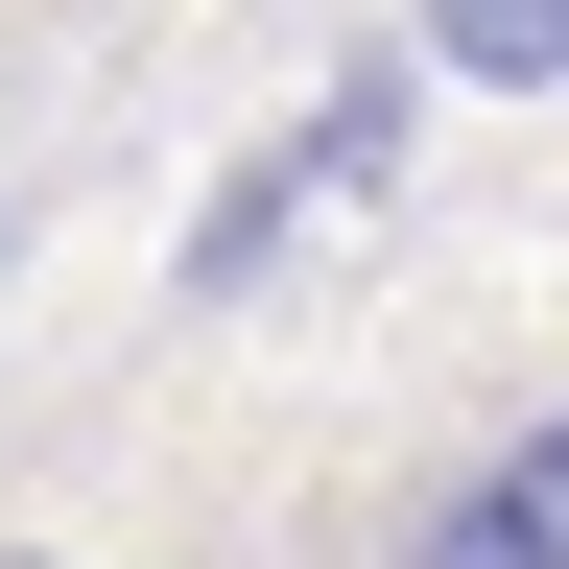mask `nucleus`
<instances>
[{"instance_id": "obj_1", "label": "nucleus", "mask_w": 569, "mask_h": 569, "mask_svg": "<svg viewBox=\"0 0 569 569\" xmlns=\"http://www.w3.org/2000/svg\"><path fill=\"white\" fill-rule=\"evenodd\" d=\"M427 71H475V96H546V71H569V0H427Z\"/></svg>"}, {"instance_id": "obj_2", "label": "nucleus", "mask_w": 569, "mask_h": 569, "mask_svg": "<svg viewBox=\"0 0 569 569\" xmlns=\"http://www.w3.org/2000/svg\"><path fill=\"white\" fill-rule=\"evenodd\" d=\"M475 475H498V522H522V546L569 569V403H522V427H498V451H475Z\"/></svg>"}, {"instance_id": "obj_3", "label": "nucleus", "mask_w": 569, "mask_h": 569, "mask_svg": "<svg viewBox=\"0 0 569 569\" xmlns=\"http://www.w3.org/2000/svg\"><path fill=\"white\" fill-rule=\"evenodd\" d=\"M403 569H546V546L498 522V475H451V498H427V522H403Z\"/></svg>"}, {"instance_id": "obj_4", "label": "nucleus", "mask_w": 569, "mask_h": 569, "mask_svg": "<svg viewBox=\"0 0 569 569\" xmlns=\"http://www.w3.org/2000/svg\"><path fill=\"white\" fill-rule=\"evenodd\" d=\"M0 569H71V546H0Z\"/></svg>"}]
</instances>
